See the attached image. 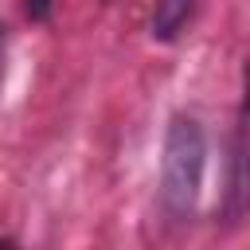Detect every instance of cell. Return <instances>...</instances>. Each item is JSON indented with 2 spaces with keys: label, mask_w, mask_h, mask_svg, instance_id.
I'll list each match as a JSON object with an SVG mask.
<instances>
[{
  "label": "cell",
  "mask_w": 250,
  "mask_h": 250,
  "mask_svg": "<svg viewBox=\"0 0 250 250\" xmlns=\"http://www.w3.org/2000/svg\"><path fill=\"white\" fill-rule=\"evenodd\" d=\"M207 168V137L203 125L188 113H176L164 133V156H160V203L168 219L184 223L195 211L199 184Z\"/></svg>",
  "instance_id": "obj_1"
},
{
  "label": "cell",
  "mask_w": 250,
  "mask_h": 250,
  "mask_svg": "<svg viewBox=\"0 0 250 250\" xmlns=\"http://www.w3.org/2000/svg\"><path fill=\"white\" fill-rule=\"evenodd\" d=\"M191 12H195V0H156L148 35H152L156 43H172V39L184 31V23L191 20Z\"/></svg>",
  "instance_id": "obj_2"
},
{
  "label": "cell",
  "mask_w": 250,
  "mask_h": 250,
  "mask_svg": "<svg viewBox=\"0 0 250 250\" xmlns=\"http://www.w3.org/2000/svg\"><path fill=\"white\" fill-rule=\"evenodd\" d=\"M238 164H242V129L234 133V168H238ZM230 191H234V195L242 191V180H238V172H234V184H230Z\"/></svg>",
  "instance_id": "obj_3"
},
{
  "label": "cell",
  "mask_w": 250,
  "mask_h": 250,
  "mask_svg": "<svg viewBox=\"0 0 250 250\" xmlns=\"http://www.w3.org/2000/svg\"><path fill=\"white\" fill-rule=\"evenodd\" d=\"M47 12H51V0H27V16L31 20H47Z\"/></svg>",
  "instance_id": "obj_4"
},
{
  "label": "cell",
  "mask_w": 250,
  "mask_h": 250,
  "mask_svg": "<svg viewBox=\"0 0 250 250\" xmlns=\"http://www.w3.org/2000/svg\"><path fill=\"white\" fill-rule=\"evenodd\" d=\"M4 62H8V27L0 23V86H4Z\"/></svg>",
  "instance_id": "obj_5"
},
{
  "label": "cell",
  "mask_w": 250,
  "mask_h": 250,
  "mask_svg": "<svg viewBox=\"0 0 250 250\" xmlns=\"http://www.w3.org/2000/svg\"><path fill=\"white\" fill-rule=\"evenodd\" d=\"M0 250H16V242L12 238H0Z\"/></svg>",
  "instance_id": "obj_6"
}]
</instances>
